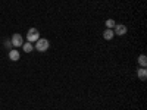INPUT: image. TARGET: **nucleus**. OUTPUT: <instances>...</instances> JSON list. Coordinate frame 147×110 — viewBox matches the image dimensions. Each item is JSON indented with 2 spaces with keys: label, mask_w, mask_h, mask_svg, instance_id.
I'll list each match as a JSON object with an SVG mask.
<instances>
[{
  "label": "nucleus",
  "mask_w": 147,
  "mask_h": 110,
  "mask_svg": "<svg viewBox=\"0 0 147 110\" xmlns=\"http://www.w3.org/2000/svg\"><path fill=\"white\" fill-rule=\"evenodd\" d=\"M10 43H12V47H22V44H24V38H22V35L21 34H18V32H15L13 35H12V38H10Z\"/></svg>",
  "instance_id": "nucleus-3"
},
{
  "label": "nucleus",
  "mask_w": 147,
  "mask_h": 110,
  "mask_svg": "<svg viewBox=\"0 0 147 110\" xmlns=\"http://www.w3.org/2000/svg\"><path fill=\"white\" fill-rule=\"evenodd\" d=\"M5 47H6V48H10V47H12V43H10V40H5Z\"/></svg>",
  "instance_id": "nucleus-11"
},
{
  "label": "nucleus",
  "mask_w": 147,
  "mask_h": 110,
  "mask_svg": "<svg viewBox=\"0 0 147 110\" xmlns=\"http://www.w3.org/2000/svg\"><path fill=\"white\" fill-rule=\"evenodd\" d=\"M9 59L12 60V62H18V60L21 59V53L16 50V48H12V50H9Z\"/></svg>",
  "instance_id": "nucleus-5"
},
{
  "label": "nucleus",
  "mask_w": 147,
  "mask_h": 110,
  "mask_svg": "<svg viewBox=\"0 0 147 110\" xmlns=\"http://www.w3.org/2000/svg\"><path fill=\"white\" fill-rule=\"evenodd\" d=\"M38 38H40V32H38V30H37V28H30L28 32H27V41L34 44Z\"/></svg>",
  "instance_id": "nucleus-2"
},
{
  "label": "nucleus",
  "mask_w": 147,
  "mask_h": 110,
  "mask_svg": "<svg viewBox=\"0 0 147 110\" xmlns=\"http://www.w3.org/2000/svg\"><path fill=\"white\" fill-rule=\"evenodd\" d=\"M116 25L115 23V21L112 19V18H109L107 21H106V28H109V30H113V27Z\"/></svg>",
  "instance_id": "nucleus-10"
},
{
  "label": "nucleus",
  "mask_w": 147,
  "mask_h": 110,
  "mask_svg": "<svg viewBox=\"0 0 147 110\" xmlns=\"http://www.w3.org/2000/svg\"><path fill=\"white\" fill-rule=\"evenodd\" d=\"M137 76L140 81H146L147 79V69L146 68H138L137 69Z\"/></svg>",
  "instance_id": "nucleus-6"
},
{
  "label": "nucleus",
  "mask_w": 147,
  "mask_h": 110,
  "mask_svg": "<svg viewBox=\"0 0 147 110\" xmlns=\"http://www.w3.org/2000/svg\"><path fill=\"white\" fill-rule=\"evenodd\" d=\"M138 65L141 68H147V56L146 54H140L138 56Z\"/></svg>",
  "instance_id": "nucleus-9"
},
{
  "label": "nucleus",
  "mask_w": 147,
  "mask_h": 110,
  "mask_svg": "<svg viewBox=\"0 0 147 110\" xmlns=\"http://www.w3.org/2000/svg\"><path fill=\"white\" fill-rule=\"evenodd\" d=\"M115 37V34H113V30H109V28H106L105 31H103V40H106V41H110Z\"/></svg>",
  "instance_id": "nucleus-7"
},
{
  "label": "nucleus",
  "mask_w": 147,
  "mask_h": 110,
  "mask_svg": "<svg viewBox=\"0 0 147 110\" xmlns=\"http://www.w3.org/2000/svg\"><path fill=\"white\" fill-rule=\"evenodd\" d=\"M127 32H128V28H127V25H124V23H116V25L113 27V34L118 35V37L125 35Z\"/></svg>",
  "instance_id": "nucleus-4"
},
{
  "label": "nucleus",
  "mask_w": 147,
  "mask_h": 110,
  "mask_svg": "<svg viewBox=\"0 0 147 110\" xmlns=\"http://www.w3.org/2000/svg\"><path fill=\"white\" fill-rule=\"evenodd\" d=\"M22 50L25 52V53H31V52L34 50V44H32V43H28V41L24 43V44H22Z\"/></svg>",
  "instance_id": "nucleus-8"
},
{
  "label": "nucleus",
  "mask_w": 147,
  "mask_h": 110,
  "mask_svg": "<svg viewBox=\"0 0 147 110\" xmlns=\"http://www.w3.org/2000/svg\"><path fill=\"white\" fill-rule=\"evenodd\" d=\"M49 47H50V41H49L47 38H38L34 43V48L37 52H40V53L49 50Z\"/></svg>",
  "instance_id": "nucleus-1"
}]
</instances>
